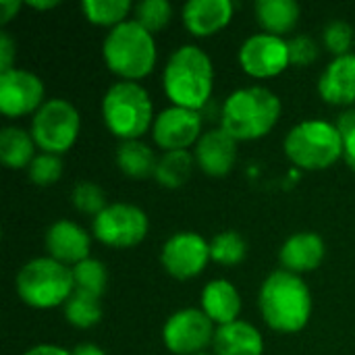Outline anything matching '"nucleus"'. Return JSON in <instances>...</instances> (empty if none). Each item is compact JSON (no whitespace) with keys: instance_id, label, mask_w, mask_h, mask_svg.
<instances>
[{"instance_id":"nucleus-21","label":"nucleus","mask_w":355,"mask_h":355,"mask_svg":"<svg viewBox=\"0 0 355 355\" xmlns=\"http://www.w3.org/2000/svg\"><path fill=\"white\" fill-rule=\"evenodd\" d=\"M212 347L214 355H262L264 339L254 324L235 320L216 329Z\"/></svg>"},{"instance_id":"nucleus-33","label":"nucleus","mask_w":355,"mask_h":355,"mask_svg":"<svg viewBox=\"0 0 355 355\" xmlns=\"http://www.w3.org/2000/svg\"><path fill=\"white\" fill-rule=\"evenodd\" d=\"M73 204L79 212L89 214V216H98L108 204H106V193L100 185H96L94 181H79L73 189Z\"/></svg>"},{"instance_id":"nucleus-9","label":"nucleus","mask_w":355,"mask_h":355,"mask_svg":"<svg viewBox=\"0 0 355 355\" xmlns=\"http://www.w3.org/2000/svg\"><path fill=\"white\" fill-rule=\"evenodd\" d=\"M148 216L141 208L125 202L108 204L92 223L94 237L116 250L133 248L144 241L148 233Z\"/></svg>"},{"instance_id":"nucleus-12","label":"nucleus","mask_w":355,"mask_h":355,"mask_svg":"<svg viewBox=\"0 0 355 355\" xmlns=\"http://www.w3.org/2000/svg\"><path fill=\"white\" fill-rule=\"evenodd\" d=\"M241 69L256 79L281 75L289 62V42L272 33H254L239 48Z\"/></svg>"},{"instance_id":"nucleus-20","label":"nucleus","mask_w":355,"mask_h":355,"mask_svg":"<svg viewBox=\"0 0 355 355\" xmlns=\"http://www.w3.org/2000/svg\"><path fill=\"white\" fill-rule=\"evenodd\" d=\"M202 310L214 324H231L241 312V295L227 279L210 281L202 291Z\"/></svg>"},{"instance_id":"nucleus-25","label":"nucleus","mask_w":355,"mask_h":355,"mask_svg":"<svg viewBox=\"0 0 355 355\" xmlns=\"http://www.w3.org/2000/svg\"><path fill=\"white\" fill-rule=\"evenodd\" d=\"M193 164H196L193 152H187V150L164 152L158 158L154 177H156V181L162 187L177 189V187H181V185L187 183V179H189V175L193 171Z\"/></svg>"},{"instance_id":"nucleus-3","label":"nucleus","mask_w":355,"mask_h":355,"mask_svg":"<svg viewBox=\"0 0 355 355\" xmlns=\"http://www.w3.org/2000/svg\"><path fill=\"white\" fill-rule=\"evenodd\" d=\"M283 104L275 92L262 85L233 92L220 106V127L235 141L260 139L272 131Z\"/></svg>"},{"instance_id":"nucleus-16","label":"nucleus","mask_w":355,"mask_h":355,"mask_svg":"<svg viewBox=\"0 0 355 355\" xmlns=\"http://www.w3.org/2000/svg\"><path fill=\"white\" fill-rule=\"evenodd\" d=\"M196 164L210 177H225L237 158V141L223 129H210L202 133L193 146Z\"/></svg>"},{"instance_id":"nucleus-14","label":"nucleus","mask_w":355,"mask_h":355,"mask_svg":"<svg viewBox=\"0 0 355 355\" xmlns=\"http://www.w3.org/2000/svg\"><path fill=\"white\" fill-rule=\"evenodd\" d=\"M202 112L181 106H168L160 110L152 125L156 146L164 152L187 150L202 137Z\"/></svg>"},{"instance_id":"nucleus-24","label":"nucleus","mask_w":355,"mask_h":355,"mask_svg":"<svg viewBox=\"0 0 355 355\" xmlns=\"http://www.w3.org/2000/svg\"><path fill=\"white\" fill-rule=\"evenodd\" d=\"M156 164V154L141 139L123 141L116 150V166L131 179H146L154 175Z\"/></svg>"},{"instance_id":"nucleus-15","label":"nucleus","mask_w":355,"mask_h":355,"mask_svg":"<svg viewBox=\"0 0 355 355\" xmlns=\"http://www.w3.org/2000/svg\"><path fill=\"white\" fill-rule=\"evenodd\" d=\"M44 245H46V252L52 260L73 268L75 264L89 258L92 239L77 223L56 220L46 231Z\"/></svg>"},{"instance_id":"nucleus-6","label":"nucleus","mask_w":355,"mask_h":355,"mask_svg":"<svg viewBox=\"0 0 355 355\" xmlns=\"http://www.w3.org/2000/svg\"><path fill=\"white\" fill-rule=\"evenodd\" d=\"M285 154L304 171H324L343 156V135L329 121H302L287 133Z\"/></svg>"},{"instance_id":"nucleus-23","label":"nucleus","mask_w":355,"mask_h":355,"mask_svg":"<svg viewBox=\"0 0 355 355\" xmlns=\"http://www.w3.org/2000/svg\"><path fill=\"white\" fill-rule=\"evenodd\" d=\"M35 148L31 133L21 127H4L0 131V160L6 168H27L37 156Z\"/></svg>"},{"instance_id":"nucleus-13","label":"nucleus","mask_w":355,"mask_h":355,"mask_svg":"<svg viewBox=\"0 0 355 355\" xmlns=\"http://www.w3.org/2000/svg\"><path fill=\"white\" fill-rule=\"evenodd\" d=\"M44 102V83L37 75L17 67L0 73V110L4 116L35 114Z\"/></svg>"},{"instance_id":"nucleus-32","label":"nucleus","mask_w":355,"mask_h":355,"mask_svg":"<svg viewBox=\"0 0 355 355\" xmlns=\"http://www.w3.org/2000/svg\"><path fill=\"white\" fill-rule=\"evenodd\" d=\"M322 42L324 48L337 58V56H345L352 52V46L355 42L354 27L347 21L335 19L331 23H327L324 31H322Z\"/></svg>"},{"instance_id":"nucleus-28","label":"nucleus","mask_w":355,"mask_h":355,"mask_svg":"<svg viewBox=\"0 0 355 355\" xmlns=\"http://www.w3.org/2000/svg\"><path fill=\"white\" fill-rule=\"evenodd\" d=\"M71 270H73V281H75L77 291H85V293H92L98 297L104 295L106 285H108V272L100 260L87 258V260L75 264Z\"/></svg>"},{"instance_id":"nucleus-39","label":"nucleus","mask_w":355,"mask_h":355,"mask_svg":"<svg viewBox=\"0 0 355 355\" xmlns=\"http://www.w3.org/2000/svg\"><path fill=\"white\" fill-rule=\"evenodd\" d=\"M23 355H73V352H67V349L60 347V345L44 343V345H35V347L27 349Z\"/></svg>"},{"instance_id":"nucleus-4","label":"nucleus","mask_w":355,"mask_h":355,"mask_svg":"<svg viewBox=\"0 0 355 355\" xmlns=\"http://www.w3.org/2000/svg\"><path fill=\"white\" fill-rule=\"evenodd\" d=\"M106 67L121 77V81H137L150 75L158 60L154 35L146 31L135 19L112 27L102 44Z\"/></svg>"},{"instance_id":"nucleus-19","label":"nucleus","mask_w":355,"mask_h":355,"mask_svg":"<svg viewBox=\"0 0 355 355\" xmlns=\"http://www.w3.org/2000/svg\"><path fill=\"white\" fill-rule=\"evenodd\" d=\"M324 241L320 235L304 231V233H295L291 235L281 252H279V260L283 264V270H289L293 275H304L310 270H316L324 258Z\"/></svg>"},{"instance_id":"nucleus-41","label":"nucleus","mask_w":355,"mask_h":355,"mask_svg":"<svg viewBox=\"0 0 355 355\" xmlns=\"http://www.w3.org/2000/svg\"><path fill=\"white\" fill-rule=\"evenodd\" d=\"M25 4H27V6H31V8L46 10V8H54V6H58V0H27Z\"/></svg>"},{"instance_id":"nucleus-1","label":"nucleus","mask_w":355,"mask_h":355,"mask_svg":"<svg viewBox=\"0 0 355 355\" xmlns=\"http://www.w3.org/2000/svg\"><path fill=\"white\" fill-rule=\"evenodd\" d=\"M258 306L264 322L283 335L300 333L312 316V295L300 275L275 270L258 293Z\"/></svg>"},{"instance_id":"nucleus-17","label":"nucleus","mask_w":355,"mask_h":355,"mask_svg":"<svg viewBox=\"0 0 355 355\" xmlns=\"http://www.w3.org/2000/svg\"><path fill=\"white\" fill-rule=\"evenodd\" d=\"M318 94L333 106L355 104V52L333 58L320 75Z\"/></svg>"},{"instance_id":"nucleus-7","label":"nucleus","mask_w":355,"mask_h":355,"mask_svg":"<svg viewBox=\"0 0 355 355\" xmlns=\"http://www.w3.org/2000/svg\"><path fill=\"white\" fill-rule=\"evenodd\" d=\"M17 293L29 308L48 310L64 306L75 291L73 270L50 256L29 260L17 275Z\"/></svg>"},{"instance_id":"nucleus-31","label":"nucleus","mask_w":355,"mask_h":355,"mask_svg":"<svg viewBox=\"0 0 355 355\" xmlns=\"http://www.w3.org/2000/svg\"><path fill=\"white\" fill-rule=\"evenodd\" d=\"M27 177L37 187H50L62 177V160L54 154H37L33 162L27 166Z\"/></svg>"},{"instance_id":"nucleus-8","label":"nucleus","mask_w":355,"mask_h":355,"mask_svg":"<svg viewBox=\"0 0 355 355\" xmlns=\"http://www.w3.org/2000/svg\"><path fill=\"white\" fill-rule=\"evenodd\" d=\"M81 129L77 108L62 98L46 100L31 119V137L35 146L46 152L60 156L73 148Z\"/></svg>"},{"instance_id":"nucleus-37","label":"nucleus","mask_w":355,"mask_h":355,"mask_svg":"<svg viewBox=\"0 0 355 355\" xmlns=\"http://www.w3.org/2000/svg\"><path fill=\"white\" fill-rule=\"evenodd\" d=\"M343 158H345L347 166L355 173V131L343 135Z\"/></svg>"},{"instance_id":"nucleus-10","label":"nucleus","mask_w":355,"mask_h":355,"mask_svg":"<svg viewBox=\"0 0 355 355\" xmlns=\"http://www.w3.org/2000/svg\"><path fill=\"white\" fill-rule=\"evenodd\" d=\"M214 322L202 308H185L175 312L162 329V341L175 355H200L214 343Z\"/></svg>"},{"instance_id":"nucleus-29","label":"nucleus","mask_w":355,"mask_h":355,"mask_svg":"<svg viewBox=\"0 0 355 355\" xmlns=\"http://www.w3.org/2000/svg\"><path fill=\"white\" fill-rule=\"evenodd\" d=\"M248 245L237 231H223L210 241V258L223 266H237L243 262Z\"/></svg>"},{"instance_id":"nucleus-35","label":"nucleus","mask_w":355,"mask_h":355,"mask_svg":"<svg viewBox=\"0 0 355 355\" xmlns=\"http://www.w3.org/2000/svg\"><path fill=\"white\" fill-rule=\"evenodd\" d=\"M15 56H17V44L8 35V31H0V73L15 69Z\"/></svg>"},{"instance_id":"nucleus-5","label":"nucleus","mask_w":355,"mask_h":355,"mask_svg":"<svg viewBox=\"0 0 355 355\" xmlns=\"http://www.w3.org/2000/svg\"><path fill=\"white\" fill-rule=\"evenodd\" d=\"M102 116L108 131L123 141L146 135L156 119L150 94L137 81L110 85L102 100Z\"/></svg>"},{"instance_id":"nucleus-27","label":"nucleus","mask_w":355,"mask_h":355,"mask_svg":"<svg viewBox=\"0 0 355 355\" xmlns=\"http://www.w3.org/2000/svg\"><path fill=\"white\" fill-rule=\"evenodd\" d=\"M133 4L129 0H83L81 10L85 19L94 25L102 27H116L127 21Z\"/></svg>"},{"instance_id":"nucleus-22","label":"nucleus","mask_w":355,"mask_h":355,"mask_svg":"<svg viewBox=\"0 0 355 355\" xmlns=\"http://www.w3.org/2000/svg\"><path fill=\"white\" fill-rule=\"evenodd\" d=\"M302 8L295 0H258L256 2V19L264 33H272L283 37V33H291L300 23Z\"/></svg>"},{"instance_id":"nucleus-11","label":"nucleus","mask_w":355,"mask_h":355,"mask_svg":"<svg viewBox=\"0 0 355 355\" xmlns=\"http://www.w3.org/2000/svg\"><path fill=\"white\" fill-rule=\"evenodd\" d=\"M210 260V243L193 231L171 235L160 252L162 268L179 281H189L202 275Z\"/></svg>"},{"instance_id":"nucleus-42","label":"nucleus","mask_w":355,"mask_h":355,"mask_svg":"<svg viewBox=\"0 0 355 355\" xmlns=\"http://www.w3.org/2000/svg\"><path fill=\"white\" fill-rule=\"evenodd\" d=\"M200 355H208V354H200Z\"/></svg>"},{"instance_id":"nucleus-26","label":"nucleus","mask_w":355,"mask_h":355,"mask_svg":"<svg viewBox=\"0 0 355 355\" xmlns=\"http://www.w3.org/2000/svg\"><path fill=\"white\" fill-rule=\"evenodd\" d=\"M64 318L75 329H92L102 318V302L98 295L85 291H73V295L62 306Z\"/></svg>"},{"instance_id":"nucleus-2","label":"nucleus","mask_w":355,"mask_h":355,"mask_svg":"<svg viewBox=\"0 0 355 355\" xmlns=\"http://www.w3.org/2000/svg\"><path fill=\"white\" fill-rule=\"evenodd\" d=\"M162 85L173 106L204 110L214 87V67L210 56L200 46H179L166 60Z\"/></svg>"},{"instance_id":"nucleus-34","label":"nucleus","mask_w":355,"mask_h":355,"mask_svg":"<svg viewBox=\"0 0 355 355\" xmlns=\"http://www.w3.org/2000/svg\"><path fill=\"white\" fill-rule=\"evenodd\" d=\"M289 42V62L295 67H310L318 58V44L306 33L293 35Z\"/></svg>"},{"instance_id":"nucleus-40","label":"nucleus","mask_w":355,"mask_h":355,"mask_svg":"<svg viewBox=\"0 0 355 355\" xmlns=\"http://www.w3.org/2000/svg\"><path fill=\"white\" fill-rule=\"evenodd\" d=\"M73 355H106L102 347L94 345V343H79L75 349H73Z\"/></svg>"},{"instance_id":"nucleus-38","label":"nucleus","mask_w":355,"mask_h":355,"mask_svg":"<svg viewBox=\"0 0 355 355\" xmlns=\"http://www.w3.org/2000/svg\"><path fill=\"white\" fill-rule=\"evenodd\" d=\"M337 129L341 131V135H347V133L355 131V106L354 108H347L345 112H341V114H339Z\"/></svg>"},{"instance_id":"nucleus-30","label":"nucleus","mask_w":355,"mask_h":355,"mask_svg":"<svg viewBox=\"0 0 355 355\" xmlns=\"http://www.w3.org/2000/svg\"><path fill=\"white\" fill-rule=\"evenodd\" d=\"M173 6L166 0H141L135 6V21L152 35L171 23Z\"/></svg>"},{"instance_id":"nucleus-18","label":"nucleus","mask_w":355,"mask_h":355,"mask_svg":"<svg viewBox=\"0 0 355 355\" xmlns=\"http://www.w3.org/2000/svg\"><path fill=\"white\" fill-rule=\"evenodd\" d=\"M183 23L196 37H210L225 29L233 19L231 0H189L183 10Z\"/></svg>"},{"instance_id":"nucleus-36","label":"nucleus","mask_w":355,"mask_h":355,"mask_svg":"<svg viewBox=\"0 0 355 355\" xmlns=\"http://www.w3.org/2000/svg\"><path fill=\"white\" fill-rule=\"evenodd\" d=\"M21 6H23V2H19V0H0V23L6 25L12 17H17Z\"/></svg>"}]
</instances>
